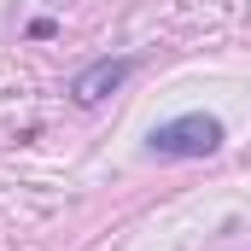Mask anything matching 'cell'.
<instances>
[{"instance_id": "1", "label": "cell", "mask_w": 251, "mask_h": 251, "mask_svg": "<svg viewBox=\"0 0 251 251\" xmlns=\"http://www.w3.org/2000/svg\"><path fill=\"white\" fill-rule=\"evenodd\" d=\"M222 123L210 111H187V117H170L146 134V158H210L222 152Z\"/></svg>"}, {"instance_id": "2", "label": "cell", "mask_w": 251, "mask_h": 251, "mask_svg": "<svg viewBox=\"0 0 251 251\" xmlns=\"http://www.w3.org/2000/svg\"><path fill=\"white\" fill-rule=\"evenodd\" d=\"M128 76H134V59H94V64H82L76 70V82H70V100L76 105H100V100H111L117 88H123Z\"/></svg>"}]
</instances>
